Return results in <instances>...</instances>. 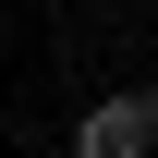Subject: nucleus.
Returning <instances> with one entry per match:
<instances>
[{"mask_svg":"<svg viewBox=\"0 0 158 158\" xmlns=\"http://www.w3.org/2000/svg\"><path fill=\"white\" fill-rule=\"evenodd\" d=\"M73 158H146L134 134H73Z\"/></svg>","mask_w":158,"mask_h":158,"instance_id":"obj_2","label":"nucleus"},{"mask_svg":"<svg viewBox=\"0 0 158 158\" xmlns=\"http://www.w3.org/2000/svg\"><path fill=\"white\" fill-rule=\"evenodd\" d=\"M85 134H158V98H146V85H122V98H98V110H85Z\"/></svg>","mask_w":158,"mask_h":158,"instance_id":"obj_1","label":"nucleus"}]
</instances>
